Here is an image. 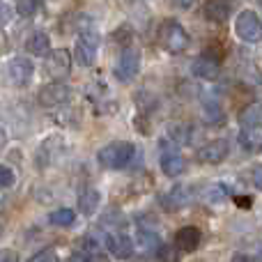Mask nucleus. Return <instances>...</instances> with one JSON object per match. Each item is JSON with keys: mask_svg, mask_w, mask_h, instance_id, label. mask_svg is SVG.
I'll use <instances>...</instances> for the list:
<instances>
[{"mask_svg": "<svg viewBox=\"0 0 262 262\" xmlns=\"http://www.w3.org/2000/svg\"><path fill=\"white\" fill-rule=\"evenodd\" d=\"M235 32L242 41H246V44L260 41L262 39V21L258 18V14L251 12V9H244L235 21Z\"/></svg>", "mask_w": 262, "mask_h": 262, "instance_id": "7ed1b4c3", "label": "nucleus"}, {"mask_svg": "<svg viewBox=\"0 0 262 262\" xmlns=\"http://www.w3.org/2000/svg\"><path fill=\"white\" fill-rule=\"evenodd\" d=\"M97 51H99V37H97V32L95 30L81 32L76 39V49H74L76 62L81 67H92L97 60Z\"/></svg>", "mask_w": 262, "mask_h": 262, "instance_id": "39448f33", "label": "nucleus"}, {"mask_svg": "<svg viewBox=\"0 0 262 262\" xmlns=\"http://www.w3.org/2000/svg\"><path fill=\"white\" fill-rule=\"evenodd\" d=\"M161 170L168 177H180L186 170V161L180 154V149L175 147L172 140H161Z\"/></svg>", "mask_w": 262, "mask_h": 262, "instance_id": "423d86ee", "label": "nucleus"}, {"mask_svg": "<svg viewBox=\"0 0 262 262\" xmlns=\"http://www.w3.org/2000/svg\"><path fill=\"white\" fill-rule=\"evenodd\" d=\"M154 253H157L159 262H180V251L175 246H159Z\"/></svg>", "mask_w": 262, "mask_h": 262, "instance_id": "5701e85b", "label": "nucleus"}, {"mask_svg": "<svg viewBox=\"0 0 262 262\" xmlns=\"http://www.w3.org/2000/svg\"><path fill=\"white\" fill-rule=\"evenodd\" d=\"M26 49H28V53H32V55H46L51 51L49 35H46V32H35V35H30L26 41Z\"/></svg>", "mask_w": 262, "mask_h": 262, "instance_id": "6ab92c4d", "label": "nucleus"}, {"mask_svg": "<svg viewBox=\"0 0 262 262\" xmlns=\"http://www.w3.org/2000/svg\"><path fill=\"white\" fill-rule=\"evenodd\" d=\"M191 136H193V131H191V127H186V124H175V127H170V138L175 140V143L191 145Z\"/></svg>", "mask_w": 262, "mask_h": 262, "instance_id": "4be33fe9", "label": "nucleus"}, {"mask_svg": "<svg viewBox=\"0 0 262 262\" xmlns=\"http://www.w3.org/2000/svg\"><path fill=\"white\" fill-rule=\"evenodd\" d=\"M28 262H60V258L53 249H44V251H39V253L32 255Z\"/></svg>", "mask_w": 262, "mask_h": 262, "instance_id": "393cba45", "label": "nucleus"}, {"mask_svg": "<svg viewBox=\"0 0 262 262\" xmlns=\"http://www.w3.org/2000/svg\"><path fill=\"white\" fill-rule=\"evenodd\" d=\"M138 69H140V51L127 46L122 51V55H120L118 64H115V76H118V81L129 83L131 78H136Z\"/></svg>", "mask_w": 262, "mask_h": 262, "instance_id": "6e6552de", "label": "nucleus"}, {"mask_svg": "<svg viewBox=\"0 0 262 262\" xmlns=\"http://www.w3.org/2000/svg\"><path fill=\"white\" fill-rule=\"evenodd\" d=\"M3 232H5V219L0 216V237H3Z\"/></svg>", "mask_w": 262, "mask_h": 262, "instance_id": "72a5a7b5", "label": "nucleus"}, {"mask_svg": "<svg viewBox=\"0 0 262 262\" xmlns=\"http://www.w3.org/2000/svg\"><path fill=\"white\" fill-rule=\"evenodd\" d=\"M83 262H111V260L106 258L104 253H99V251H97V253H90V255H88V258L83 260Z\"/></svg>", "mask_w": 262, "mask_h": 262, "instance_id": "c756f323", "label": "nucleus"}, {"mask_svg": "<svg viewBox=\"0 0 262 262\" xmlns=\"http://www.w3.org/2000/svg\"><path fill=\"white\" fill-rule=\"evenodd\" d=\"M99 191L97 189H85L81 195H78V209H81L83 216H92V214L97 212V207H99Z\"/></svg>", "mask_w": 262, "mask_h": 262, "instance_id": "f3484780", "label": "nucleus"}, {"mask_svg": "<svg viewBox=\"0 0 262 262\" xmlns=\"http://www.w3.org/2000/svg\"><path fill=\"white\" fill-rule=\"evenodd\" d=\"M49 223L55 228H72L76 223V212L69 207H60L49 214Z\"/></svg>", "mask_w": 262, "mask_h": 262, "instance_id": "aec40b11", "label": "nucleus"}, {"mask_svg": "<svg viewBox=\"0 0 262 262\" xmlns=\"http://www.w3.org/2000/svg\"><path fill=\"white\" fill-rule=\"evenodd\" d=\"M37 99H39V104L46 106V108H55V106H62L72 99V88L64 85L62 81H53L41 88Z\"/></svg>", "mask_w": 262, "mask_h": 262, "instance_id": "0eeeda50", "label": "nucleus"}, {"mask_svg": "<svg viewBox=\"0 0 262 262\" xmlns=\"http://www.w3.org/2000/svg\"><path fill=\"white\" fill-rule=\"evenodd\" d=\"M239 145L244 152L258 154V152H262V136L255 129H242L239 131Z\"/></svg>", "mask_w": 262, "mask_h": 262, "instance_id": "a211bd4d", "label": "nucleus"}, {"mask_svg": "<svg viewBox=\"0 0 262 262\" xmlns=\"http://www.w3.org/2000/svg\"><path fill=\"white\" fill-rule=\"evenodd\" d=\"M106 249L118 260H131L136 251L134 239L129 235H124V232H111V235H106Z\"/></svg>", "mask_w": 262, "mask_h": 262, "instance_id": "9b49d317", "label": "nucleus"}, {"mask_svg": "<svg viewBox=\"0 0 262 262\" xmlns=\"http://www.w3.org/2000/svg\"><path fill=\"white\" fill-rule=\"evenodd\" d=\"M14 170L9 166H0V189H9V186H14Z\"/></svg>", "mask_w": 262, "mask_h": 262, "instance_id": "a878e982", "label": "nucleus"}, {"mask_svg": "<svg viewBox=\"0 0 262 262\" xmlns=\"http://www.w3.org/2000/svg\"><path fill=\"white\" fill-rule=\"evenodd\" d=\"M203 198L209 200V203H223L228 198V186L226 184H209L205 186Z\"/></svg>", "mask_w": 262, "mask_h": 262, "instance_id": "412c9836", "label": "nucleus"}, {"mask_svg": "<svg viewBox=\"0 0 262 262\" xmlns=\"http://www.w3.org/2000/svg\"><path fill=\"white\" fill-rule=\"evenodd\" d=\"M157 39L168 53H182V51L189 49V32L175 18H168V21H163L159 26Z\"/></svg>", "mask_w": 262, "mask_h": 262, "instance_id": "f03ea898", "label": "nucleus"}, {"mask_svg": "<svg viewBox=\"0 0 262 262\" xmlns=\"http://www.w3.org/2000/svg\"><path fill=\"white\" fill-rule=\"evenodd\" d=\"M136 157V145L129 143V140H115V143H108L99 149L97 159L104 168L108 170H120V168H127Z\"/></svg>", "mask_w": 262, "mask_h": 262, "instance_id": "f257e3e1", "label": "nucleus"}, {"mask_svg": "<svg viewBox=\"0 0 262 262\" xmlns=\"http://www.w3.org/2000/svg\"><path fill=\"white\" fill-rule=\"evenodd\" d=\"M32 74H35V64H32L28 58L16 55V58L9 60L7 76H9V81H12V85H16V88L28 85V83H30V78H32Z\"/></svg>", "mask_w": 262, "mask_h": 262, "instance_id": "1a4fd4ad", "label": "nucleus"}, {"mask_svg": "<svg viewBox=\"0 0 262 262\" xmlns=\"http://www.w3.org/2000/svg\"><path fill=\"white\" fill-rule=\"evenodd\" d=\"M0 262H18V253L12 251V249L0 251Z\"/></svg>", "mask_w": 262, "mask_h": 262, "instance_id": "c85d7f7f", "label": "nucleus"}, {"mask_svg": "<svg viewBox=\"0 0 262 262\" xmlns=\"http://www.w3.org/2000/svg\"><path fill=\"white\" fill-rule=\"evenodd\" d=\"M203 14L212 23H226L232 14V0H207Z\"/></svg>", "mask_w": 262, "mask_h": 262, "instance_id": "4468645a", "label": "nucleus"}, {"mask_svg": "<svg viewBox=\"0 0 262 262\" xmlns=\"http://www.w3.org/2000/svg\"><path fill=\"white\" fill-rule=\"evenodd\" d=\"M232 262H255V260L246 253H237V255H232Z\"/></svg>", "mask_w": 262, "mask_h": 262, "instance_id": "7c9ffc66", "label": "nucleus"}, {"mask_svg": "<svg viewBox=\"0 0 262 262\" xmlns=\"http://www.w3.org/2000/svg\"><path fill=\"white\" fill-rule=\"evenodd\" d=\"M200 239H203V232L195 226H184L175 232V239H172V246H175L180 253H193L200 246Z\"/></svg>", "mask_w": 262, "mask_h": 262, "instance_id": "ddd939ff", "label": "nucleus"}, {"mask_svg": "<svg viewBox=\"0 0 262 262\" xmlns=\"http://www.w3.org/2000/svg\"><path fill=\"white\" fill-rule=\"evenodd\" d=\"M14 16V9L7 3H0V26H7Z\"/></svg>", "mask_w": 262, "mask_h": 262, "instance_id": "bb28decb", "label": "nucleus"}, {"mask_svg": "<svg viewBox=\"0 0 262 262\" xmlns=\"http://www.w3.org/2000/svg\"><path fill=\"white\" fill-rule=\"evenodd\" d=\"M255 262H262V244L258 246V251H255Z\"/></svg>", "mask_w": 262, "mask_h": 262, "instance_id": "473e14b6", "label": "nucleus"}, {"mask_svg": "<svg viewBox=\"0 0 262 262\" xmlns=\"http://www.w3.org/2000/svg\"><path fill=\"white\" fill-rule=\"evenodd\" d=\"M191 72H193V76L203 78V81H214L219 76V72H221V58L212 53L200 55L198 60H193Z\"/></svg>", "mask_w": 262, "mask_h": 262, "instance_id": "f8f14e48", "label": "nucleus"}, {"mask_svg": "<svg viewBox=\"0 0 262 262\" xmlns=\"http://www.w3.org/2000/svg\"><path fill=\"white\" fill-rule=\"evenodd\" d=\"M228 154H230V143L226 138H216V140H209L207 145H203L198 149V161L216 166V163L226 161Z\"/></svg>", "mask_w": 262, "mask_h": 262, "instance_id": "9d476101", "label": "nucleus"}, {"mask_svg": "<svg viewBox=\"0 0 262 262\" xmlns=\"http://www.w3.org/2000/svg\"><path fill=\"white\" fill-rule=\"evenodd\" d=\"M251 180H253L255 189L262 191V163L260 166H253V170H251Z\"/></svg>", "mask_w": 262, "mask_h": 262, "instance_id": "cd10ccee", "label": "nucleus"}, {"mask_svg": "<svg viewBox=\"0 0 262 262\" xmlns=\"http://www.w3.org/2000/svg\"><path fill=\"white\" fill-rule=\"evenodd\" d=\"M191 203V195H189V191L184 189V186H172L168 193H163L161 195V205L168 209V212H177V209H182V207H186V205Z\"/></svg>", "mask_w": 262, "mask_h": 262, "instance_id": "2eb2a0df", "label": "nucleus"}, {"mask_svg": "<svg viewBox=\"0 0 262 262\" xmlns=\"http://www.w3.org/2000/svg\"><path fill=\"white\" fill-rule=\"evenodd\" d=\"M193 3H195V0H180V5H182V7H184V9L193 7Z\"/></svg>", "mask_w": 262, "mask_h": 262, "instance_id": "2f4dec72", "label": "nucleus"}, {"mask_svg": "<svg viewBox=\"0 0 262 262\" xmlns=\"http://www.w3.org/2000/svg\"><path fill=\"white\" fill-rule=\"evenodd\" d=\"M39 7V0H16V12L21 16H32Z\"/></svg>", "mask_w": 262, "mask_h": 262, "instance_id": "b1692460", "label": "nucleus"}, {"mask_svg": "<svg viewBox=\"0 0 262 262\" xmlns=\"http://www.w3.org/2000/svg\"><path fill=\"white\" fill-rule=\"evenodd\" d=\"M239 124L244 129H260L262 127V101H253L239 113Z\"/></svg>", "mask_w": 262, "mask_h": 262, "instance_id": "dca6fc26", "label": "nucleus"}, {"mask_svg": "<svg viewBox=\"0 0 262 262\" xmlns=\"http://www.w3.org/2000/svg\"><path fill=\"white\" fill-rule=\"evenodd\" d=\"M44 72L49 74L53 81H62V78L69 76L72 72V53L67 49H53L44 55Z\"/></svg>", "mask_w": 262, "mask_h": 262, "instance_id": "20e7f679", "label": "nucleus"}]
</instances>
